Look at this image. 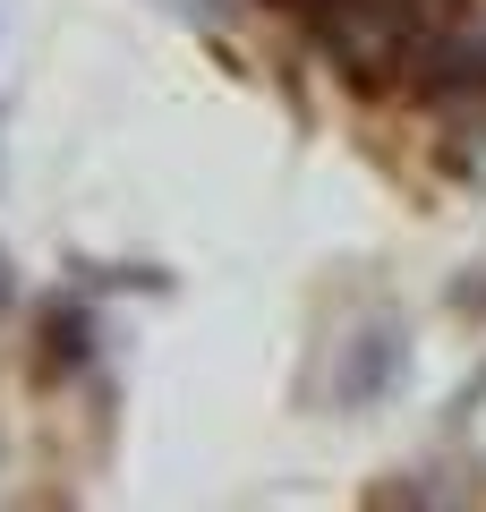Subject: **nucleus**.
<instances>
[{"mask_svg": "<svg viewBox=\"0 0 486 512\" xmlns=\"http://www.w3.org/2000/svg\"><path fill=\"white\" fill-rule=\"evenodd\" d=\"M401 367V342L393 333H367L359 342V359H350V376H342V402H367V393H384V376Z\"/></svg>", "mask_w": 486, "mask_h": 512, "instance_id": "f03ea898", "label": "nucleus"}, {"mask_svg": "<svg viewBox=\"0 0 486 512\" xmlns=\"http://www.w3.org/2000/svg\"><path fill=\"white\" fill-rule=\"evenodd\" d=\"M316 26L324 52L350 77H410V69H452L461 0H324Z\"/></svg>", "mask_w": 486, "mask_h": 512, "instance_id": "f257e3e1", "label": "nucleus"}]
</instances>
